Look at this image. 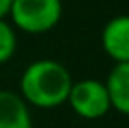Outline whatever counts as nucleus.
Listing matches in <instances>:
<instances>
[{
  "instance_id": "1",
  "label": "nucleus",
  "mask_w": 129,
  "mask_h": 128,
  "mask_svg": "<svg viewBox=\"0 0 129 128\" xmlns=\"http://www.w3.org/2000/svg\"><path fill=\"white\" fill-rule=\"evenodd\" d=\"M71 85V74L64 64L52 59H39L21 76V98L36 107L52 109L68 102Z\"/></svg>"
},
{
  "instance_id": "2",
  "label": "nucleus",
  "mask_w": 129,
  "mask_h": 128,
  "mask_svg": "<svg viewBox=\"0 0 129 128\" xmlns=\"http://www.w3.org/2000/svg\"><path fill=\"white\" fill-rule=\"evenodd\" d=\"M17 28L28 34L52 30L62 17V0H13L10 13Z\"/></svg>"
},
{
  "instance_id": "3",
  "label": "nucleus",
  "mask_w": 129,
  "mask_h": 128,
  "mask_svg": "<svg viewBox=\"0 0 129 128\" xmlns=\"http://www.w3.org/2000/svg\"><path fill=\"white\" fill-rule=\"evenodd\" d=\"M68 102L71 109L82 119H101L110 109L107 87L97 79H82L73 83Z\"/></svg>"
},
{
  "instance_id": "4",
  "label": "nucleus",
  "mask_w": 129,
  "mask_h": 128,
  "mask_svg": "<svg viewBox=\"0 0 129 128\" xmlns=\"http://www.w3.org/2000/svg\"><path fill=\"white\" fill-rule=\"evenodd\" d=\"M101 43L105 53L112 60L129 62V15L112 17L101 32Z\"/></svg>"
},
{
  "instance_id": "5",
  "label": "nucleus",
  "mask_w": 129,
  "mask_h": 128,
  "mask_svg": "<svg viewBox=\"0 0 129 128\" xmlns=\"http://www.w3.org/2000/svg\"><path fill=\"white\" fill-rule=\"evenodd\" d=\"M0 128H32L28 104L11 90H0Z\"/></svg>"
},
{
  "instance_id": "6",
  "label": "nucleus",
  "mask_w": 129,
  "mask_h": 128,
  "mask_svg": "<svg viewBox=\"0 0 129 128\" xmlns=\"http://www.w3.org/2000/svg\"><path fill=\"white\" fill-rule=\"evenodd\" d=\"M107 92H109L110 107L129 115V62H120L110 70L107 77Z\"/></svg>"
},
{
  "instance_id": "7",
  "label": "nucleus",
  "mask_w": 129,
  "mask_h": 128,
  "mask_svg": "<svg viewBox=\"0 0 129 128\" xmlns=\"http://www.w3.org/2000/svg\"><path fill=\"white\" fill-rule=\"evenodd\" d=\"M17 49V36L11 25H8L4 19H0V64L8 62Z\"/></svg>"
},
{
  "instance_id": "8",
  "label": "nucleus",
  "mask_w": 129,
  "mask_h": 128,
  "mask_svg": "<svg viewBox=\"0 0 129 128\" xmlns=\"http://www.w3.org/2000/svg\"><path fill=\"white\" fill-rule=\"evenodd\" d=\"M11 2H13V0H0V19H4V17L10 13Z\"/></svg>"
}]
</instances>
